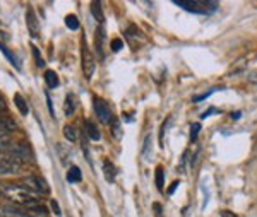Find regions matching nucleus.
<instances>
[{
	"label": "nucleus",
	"instance_id": "obj_1",
	"mask_svg": "<svg viewBox=\"0 0 257 217\" xmlns=\"http://www.w3.org/2000/svg\"><path fill=\"white\" fill-rule=\"evenodd\" d=\"M177 7H182L184 11L192 12V14H201V16H211L216 11H219V4L213 2V0H206V2H199V0H192V2H187V0H175Z\"/></svg>",
	"mask_w": 257,
	"mask_h": 217
},
{
	"label": "nucleus",
	"instance_id": "obj_2",
	"mask_svg": "<svg viewBox=\"0 0 257 217\" xmlns=\"http://www.w3.org/2000/svg\"><path fill=\"white\" fill-rule=\"evenodd\" d=\"M19 185L23 186L24 190H28L30 193H35V195H48L50 193L48 183L41 176H35V174L21 178Z\"/></svg>",
	"mask_w": 257,
	"mask_h": 217
},
{
	"label": "nucleus",
	"instance_id": "obj_3",
	"mask_svg": "<svg viewBox=\"0 0 257 217\" xmlns=\"http://www.w3.org/2000/svg\"><path fill=\"white\" fill-rule=\"evenodd\" d=\"M81 64H82V72H84V77L89 81V79L93 77V74H94V69H96V62H94V58H93V53L89 52L84 36H82V40H81Z\"/></svg>",
	"mask_w": 257,
	"mask_h": 217
},
{
	"label": "nucleus",
	"instance_id": "obj_4",
	"mask_svg": "<svg viewBox=\"0 0 257 217\" xmlns=\"http://www.w3.org/2000/svg\"><path fill=\"white\" fill-rule=\"evenodd\" d=\"M6 157H9L16 162V164L23 166L26 162L31 161V151L28 145H23V144H16V145H11V149L7 151Z\"/></svg>",
	"mask_w": 257,
	"mask_h": 217
},
{
	"label": "nucleus",
	"instance_id": "obj_5",
	"mask_svg": "<svg viewBox=\"0 0 257 217\" xmlns=\"http://www.w3.org/2000/svg\"><path fill=\"white\" fill-rule=\"evenodd\" d=\"M0 217H45V215H35L28 208L14 205V203H0Z\"/></svg>",
	"mask_w": 257,
	"mask_h": 217
},
{
	"label": "nucleus",
	"instance_id": "obj_6",
	"mask_svg": "<svg viewBox=\"0 0 257 217\" xmlns=\"http://www.w3.org/2000/svg\"><path fill=\"white\" fill-rule=\"evenodd\" d=\"M93 106H94V113H96L99 122L105 123V125L111 123V111H110L108 104L103 101L101 98H96V96H94V98H93Z\"/></svg>",
	"mask_w": 257,
	"mask_h": 217
},
{
	"label": "nucleus",
	"instance_id": "obj_7",
	"mask_svg": "<svg viewBox=\"0 0 257 217\" xmlns=\"http://www.w3.org/2000/svg\"><path fill=\"white\" fill-rule=\"evenodd\" d=\"M21 169L19 164H16L14 161L9 157H0V176H6V174H14Z\"/></svg>",
	"mask_w": 257,
	"mask_h": 217
},
{
	"label": "nucleus",
	"instance_id": "obj_8",
	"mask_svg": "<svg viewBox=\"0 0 257 217\" xmlns=\"http://www.w3.org/2000/svg\"><path fill=\"white\" fill-rule=\"evenodd\" d=\"M26 24H28V29H30V33H31L33 38H38L40 24H38V19H36L35 12H33L31 9L28 11V14H26Z\"/></svg>",
	"mask_w": 257,
	"mask_h": 217
},
{
	"label": "nucleus",
	"instance_id": "obj_9",
	"mask_svg": "<svg viewBox=\"0 0 257 217\" xmlns=\"http://www.w3.org/2000/svg\"><path fill=\"white\" fill-rule=\"evenodd\" d=\"M16 130V122L9 116H0V133L2 135H7L9 132Z\"/></svg>",
	"mask_w": 257,
	"mask_h": 217
},
{
	"label": "nucleus",
	"instance_id": "obj_10",
	"mask_svg": "<svg viewBox=\"0 0 257 217\" xmlns=\"http://www.w3.org/2000/svg\"><path fill=\"white\" fill-rule=\"evenodd\" d=\"M103 43H105V29H103V26H99L96 35H94V45H96V52L99 58H103Z\"/></svg>",
	"mask_w": 257,
	"mask_h": 217
},
{
	"label": "nucleus",
	"instance_id": "obj_11",
	"mask_svg": "<svg viewBox=\"0 0 257 217\" xmlns=\"http://www.w3.org/2000/svg\"><path fill=\"white\" fill-rule=\"evenodd\" d=\"M91 14H93V18L99 23V26L105 23V14H103V9H101V2H91Z\"/></svg>",
	"mask_w": 257,
	"mask_h": 217
},
{
	"label": "nucleus",
	"instance_id": "obj_12",
	"mask_svg": "<svg viewBox=\"0 0 257 217\" xmlns=\"http://www.w3.org/2000/svg\"><path fill=\"white\" fill-rule=\"evenodd\" d=\"M103 173H105L106 181L113 183L115 181V174H117V168L113 166V162L105 161V162H103Z\"/></svg>",
	"mask_w": 257,
	"mask_h": 217
},
{
	"label": "nucleus",
	"instance_id": "obj_13",
	"mask_svg": "<svg viewBox=\"0 0 257 217\" xmlns=\"http://www.w3.org/2000/svg\"><path fill=\"white\" fill-rule=\"evenodd\" d=\"M84 127H86V133H88V137L91 140H99V139H101V133H99L98 127L91 122V120H86Z\"/></svg>",
	"mask_w": 257,
	"mask_h": 217
},
{
	"label": "nucleus",
	"instance_id": "obj_14",
	"mask_svg": "<svg viewBox=\"0 0 257 217\" xmlns=\"http://www.w3.org/2000/svg\"><path fill=\"white\" fill-rule=\"evenodd\" d=\"M45 82H47V86L50 87V89H55V87L60 86L59 76H57L53 70H47V72H45Z\"/></svg>",
	"mask_w": 257,
	"mask_h": 217
},
{
	"label": "nucleus",
	"instance_id": "obj_15",
	"mask_svg": "<svg viewBox=\"0 0 257 217\" xmlns=\"http://www.w3.org/2000/svg\"><path fill=\"white\" fill-rule=\"evenodd\" d=\"M14 103H16V106H18L19 113L23 116H28V113H30V108H28V103L24 101V98L19 93L14 94Z\"/></svg>",
	"mask_w": 257,
	"mask_h": 217
},
{
	"label": "nucleus",
	"instance_id": "obj_16",
	"mask_svg": "<svg viewBox=\"0 0 257 217\" xmlns=\"http://www.w3.org/2000/svg\"><path fill=\"white\" fill-rule=\"evenodd\" d=\"M155 183H156V188H158L160 191H163V188H165V169H163V166H156Z\"/></svg>",
	"mask_w": 257,
	"mask_h": 217
},
{
	"label": "nucleus",
	"instance_id": "obj_17",
	"mask_svg": "<svg viewBox=\"0 0 257 217\" xmlns=\"http://www.w3.org/2000/svg\"><path fill=\"white\" fill-rule=\"evenodd\" d=\"M64 111H65V116H72L74 111H76V101H74V94H69L65 98V104H64Z\"/></svg>",
	"mask_w": 257,
	"mask_h": 217
},
{
	"label": "nucleus",
	"instance_id": "obj_18",
	"mask_svg": "<svg viewBox=\"0 0 257 217\" xmlns=\"http://www.w3.org/2000/svg\"><path fill=\"white\" fill-rule=\"evenodd\" d=\"M82 179V174H81V169L77 168V166H72V168L69 169L67 173V181L69 183H77Z\"/></svg>",
	"mask_w": 257,
	"mask_h": 217
},
{
	"label": "nucleus",
	"instance_id": "obj_19",
	"mask_svg": "<svg viewBox=\"0 0 257 217\" xmlns=\"http://www.w3.org/2000/svg\"><path fill=\"white\" fill-rule=\"evenodd\" d=\"M0 52H2L4 53V55H6L7 57V60H9L11 62V64L12 65H14L16 67V69H21V65H19V62H18V58H16L14 55H12V52H11V50L9 48H7L6 47V45H2V43H0Z\"/></svg>",
	"mask_w": 257,
	"mask_h": 217
},
{
	"label": "nucleus",
	"instance_id": "obj_20",
	"mask_svg": "<svg viewBox=\"0 0 257 217\" xmlns=\"http://www.w3.org/2000/svg\"><path fill=\"white\" fill-rule=\"evenodd\" d=\"M11 145H12V142L9 139V135H2V133H0V156L6 157V154L11 149Z\"/></svg>",
	"mask_w": 257,
	"mask_h": 217
},
{
	"label": "nucleus",
	"instance_id": "obj_21",
	"mask_svg": "<svg viewBox=\"0 0 257 217\" xmlns=\"http://www.w3.org/2000/svg\"><path fill=\"white\" fill-rule=\"evenodd\" d=\"M65 24H67V28L72 29V31H77V29H79V19H77L74 14H69L67 18H65Z\"/></svg>",
	"mask_w": 257,
	"mask_h": 217
},
{
	"label": "nucleus",
	"instance_id": "obj_22",
	"mask_svg": "<svg viewBox=\"0 0 257 217\" xmlns=\"http://www.w3.org/2000/svg\"><path fill=\"white\" fill-rule=\"evenodd\" d=\"M64 137H65V139H67L69 142H76V139H77L76 128H74L72 125H67V127H64Z\"/></svg>",
	"mask_w": 257,
	"mask_h": 217
},
{
	"label": "nucleus",
	"instance_id": "obj_23",
	"mask_svg": "<svg viewBox=\"0 0 257 217\" xmlns=\"http://www.w3.org/2000/svg\"><path fill=\"white\" fill-rule=\"evenodd\" d=\"M31 50H33V57H35V60H36V67H45V60H43V57H41V53H40V50L35 47V45H31Z\"/></svg>",
	"mask_w": 257,
	"mask_h": 217
},
{
	"label": "nucleus",
	"instance_id": "obj_24",
	"mask_svg": "<svg viewBox=\"0 0 257 217\" xmlns=\"http://www.w3.org/2000/svg\"><path fill=\"white\" fill-rule=\"evenodd\" d=\"M199 132H201V123H192V127H190V142L197 140Z\"/></svg>",
	"mask_w": 257,
	"mask_h": 217
},
{
	"label": "nucleus",
	"instance_id": "obj_25",
	"mask_svg": "<svg viewBox=\"0 0 257 217\" xmlns=\"http://www.w3.org/2000/svg\"><path fill=\"white\" fill-rule=\"evenodd\" d=\"M172 123V116H168L167 120H165V123L161 125V130H160V144L163 145V142H165V132H167V128H168V125Z\"/></svg>",
	"mask_w": 257,
	"mask_h": 217
},
{
	"label": "nucleus",
	"instance_id": "obj_26",
	"mask_svg": "<svg viewBox=\"0 0 257 217\" xmlns=\"http://www.w3.org/2000/svg\"><path fill=\"white\" fill-rule=\"evenodd\" d=\"M151 145H153V140H151V137H146V140H144V149H143V156L146 157H151V154H149V149H151Z\"/></svg>",
	"mask_w": 257,
	"mask_h": 217
},
{
	"label": "nucleus",
	"instance_id": "obj_27",
	"mask_svg": "<svg viewBox=\"0 0 257 217\" xmlns=\"http://www.w3.org/2000/svg\"><path fill=\"white\" fill-rule=\"evenodd\" d=\"M218 89H223V87H213V89H209L208 93H204V94H202V96H196V98H194V101H202V99L209 98V96L213 94V93H216Z\"/></svg>",
	"mask_w": 257,
	"mask_h": 217
},
{
	"label": "nucleus",
	"instance_id": "obj_28",
	"mask_svg": "<svg viewBox=\"0 0 257 217\" xmlns=\"http://www.w3.org/2000/svg\"><path fill=\"white\" fill-rule=\"evenodd\" d=\"M123 48V41L122 40H113L111 41V52H120Z\"/></svg>",
	"mask_w": 257,
	"mask_h": 217
},
{
	"label": "nucleus",
	"instance_id": "obj_29",
	"mask_svg": "<svg viewBox=\"0 0 257 217\" xmlns=\"http://www.w3.org/2000/svg\"><path fill=\"white\" fill-rule=\"evenodd\" d=\"M111 132H113V137L115 139H120V137H122V132H120V123L118 122H115L113 123V127H111Z\"/></svg>",
	"mask_w": 257,
	"mask_h": 217
},
{
	"label": "nucleus",
	"instance_id": "obj_30",
	"mask_svg": "<svg viewBox=\"0 0 257 217\" xmlns=\"http://www.w3.org/2000/svg\"><path fill=\"white\" fill-rule=\"evenodd\" d=\"M45 98H47V104H48L50 116H52V118H55V111H53V104H52V98H50V93L45 94Z\"/></svg>",
	"mask_w": 257,
	"mask_h": 217
},
{
	"label": "nucleus",
	"instance_id": "obj_31",
	"mask_svg": "<svg viewBox=\"0 0 257 217\" xmlns=\"http://www.w3.org/2000/svg\"><path fill=\"white\" fill-rule=\"evenodd\" d=\"M50 205H52V210L55 212V215H62L60 205H59V202H57V200H52V202H50Z\"/></svg>",
	"mask_w": 257,
	"mask_h": 217
},
{
	"label": "nucleus",
	"instance_id": "obj_32",
	"mask_svg": "<svg viewBox=\"0 0 257 217\" xmlns=\"http://www.w3.org/2000/svg\"><path fill=\"white\" fill-rule=\"evenodd\" d=\"M218 113H221V111L216 110V108H211V110H208L206 113H202V115H201V118H202V120H206L208 116H211V115H218Z\"/></svg>",
	"mask_w": 257,
	"mask_h": 217
},
{
	"label": "nucleus",
	"instance_id": "obj_33",
	"mask_svg": "<svg viewBox=\"0 0 257 217\" xmlns=\"http://www.w3.org/2000/svg\"><path fill=\"white\" fill-rule=\"evenodd\" d=\"M180 185V179H175V181L172 183V185H170V188H168V195H173V191L177 190V186Z\"/></svg>",
	"mask_w": 257,
	"mask_h": 217
},
{
	"label": "nucleus",
	"instance_id": "obj_34",
	"mask_svg": "<svg viewBox=\"0 0 257 217\" xmlns=\"http://www.w3.org/2000/svg\"><path fill=\"white\" fill-rule=\"evenodd\" d=\"M153 208H155L156 217H163V212H161V205H160V203H155V205H153Z\"/></svg>",
	"mask_w": 257,
	"mask_h": 217
},
{
	"label": "nucleus",
	"instance_id": "obj_35",
	"mask_svg": "<svg viewBox=\"0 0 257 217\" xmlns=\"http://www.w3.org/2000/svg\"><path fill=\"white\" fill-rule=\"evenodd\" d=\"M6 190H7V183L0 181V197L4 198V195H6Z\"/></svg>",
	"mask_w": 257,
	"mask_h": 217
},
{
	"label": "nucleus",
	"instance_id": "obj_36",
	"mask_svg": "<svg viewBox=\"0 0 257 217\" xmlns=\"http://www.w3.org/2000/svg\"><path fill=\"white\" fill-rule=\"evenodd\" d=\"M221 217H238V215L233 214L231 210H221Z\"/></svg>",
	"mask_w": 257,
	"mask_h": 217
},
{
	"label": "nucleus",
	"instance_id": "obj_37",
	"mask_svg": "<svg viewBox=\"0 0 257 217\" xmlns=\"http://www.w3.org/2000/svg\"><path fill=\"white\" fill-rule=\"evenodd\" d=\"M0 111H6V101H4L2 96H0Z\"/></svg>",
	"mask_w": 257,
	"mask_h": 217
},
{
	"label": "nucleus",
	"instance_id": "obj_38",
	"mask_svg": "<svg viewBox=\"0 0 257 217\" xmlns=\"http://www.w3.org/2000/svg\"><path fill=\"white\" fill-rule=\"evenodd\" d=\"M240 115H242V113H240V111H237V113H231V118L237 120V118H240Z\"/></svg>",
	"mask_w": 257,
	"mask_h": 217
},
{
	"label": "nucleus",
	"instance_id": "obj_39",
	"mask_svg": "<svg viewBox=\"0 0 257 217\" xmlns=\"http://www.w3.org/2000/svg\"><path fill=\"white\" fill-rule=\"evenodd\" d=\"M0 24H2V21H0Z\"/></svg>",
	"mask_w": 257,
	"mask_h": 217
}]
</instances>
